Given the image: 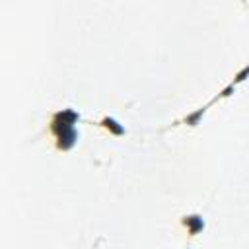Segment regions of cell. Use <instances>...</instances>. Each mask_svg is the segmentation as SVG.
<instances>
[{
  "label": "cell",
  "instance_id": "6da1fadb",
  "mask_svg": "<svg viewBox=\"0 0 249 249\" xmlns=\"http://www.w3.org/2000/svg\"><path fill=\"white\" fill-rule=\"evenodd\" d=\"M74 121H76V113L72 111H64V113H58L54 117V123H53V130L56 134V138L60 140V148H70L76 140V130H74Z\"/></svg>",
  "mask_w": 249,
  "mask_h": 249
}]
</instances>
